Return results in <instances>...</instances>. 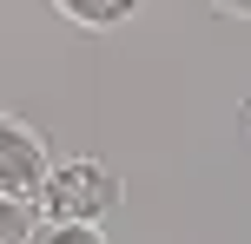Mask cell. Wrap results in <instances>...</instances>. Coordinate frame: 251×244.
<instances>
[{
	"instance_id": "6da1fadb",
	"label": "cell",
	"mask_w": 251,
	"mask_h": 244,
	"mask_svg": "<svg viewBox=\"0 0 251 244\" xmlns=\"http://www.w3.org/2000/svg\"><path fill=\"white\" fill-rule=\"evenodd\" d=\"M119 205H126V185L100 158L47 165V178H40V192H33V211L40 218H60V224H106Z\"/></svg>"
},
{
	"instance_id": "7a4b0ae2",
	"label": "cell",
	"mask_w": 251,
	"mask_h": 244,
	"mask_svg": "<svg viewBox=\"0 0 251 244\" xmlns=\"http://www.w3.org/2000/svg\"><path fill=\"white\" fill-rule=\"evenodd\" d=\"M47 178V139L26 119L0 112V198H33Z\"/></svg>"
},
{
	"instance_id": "3957f363",
	"label": "cell",
	"mask_w": 251,
	"mask_h": 244,
	"mask_svg": "<svg viewBox=\"0 0 251 244\" xmlns=\"http://www.w3.org/2000/svg\"><path fill=\"white\" fill-rule=\"evenodd\" d=\"M53 7H60L73 26H126L146 0H53Z\"/></svg>"
},
{
	"instance_id": "277c9868",
	"label": "cell",
	"mask_w": 251,
	"mask_h": 244,
	"mask_svg": "<svg viewBox=\"0 0 251 244\" xmlns=\"http://www.w3.org/2000/svg\"><path fill=\"white\" fill-rule=\"evenodd\" d=\"M33 224H40L33 198H0V244H26Z\"/></svg>"
},
{
	"instance_id": "5b68a950",
	"label": "cell",
	"mask_w": 251,
	"mask_h": 244,
	"mask_svg": "<svg viewBox=\"0 0 251 244\" xmlns=\"http://www.w3.org/2000/svg\"><path fill=\"white\" fill-rule=\"evenodd\" d=\"M26 244H106L100 224H60V218H40Z\"/></svg>"
},
{
	"instance_id": "8992f818",
	"label": "cell",
	"mask_w": 251,
	"mask_h": 244,
	"mask_svg": "<svg viewBox=\"0 0 251 244\" xmlns=\"http://www.w3.org/2000/svg\"><path fill=\"white\" fill-rule=\"evenodd\" d=\"M218 13H231V20H251V0H212Z\"/></svg>"
}]
</instances>
